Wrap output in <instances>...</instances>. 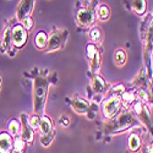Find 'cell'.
I'll list each match as a JSON object with an SVG mask.
<instances>
[{
    "label": "cell",
    "mask_w": 153,
    "mask_h": 153,
    "mask_svg": "<svg viewBox=\"0 0 153 153\" xmlns=\"http://www.w3.org/2000/svg\"><path fill=\"white\" fill-rule=\"evenodd\" d=\"M47 94H48V81L47 79L39 76V77L34 80V93H33V109L37 115L43 113L44 110Z\"/></svg>",
    "instance_id": "obj_1"
},
{
    "label": "cell",
    "mask_w": 153,
    "mask_h": 153,
    "mask_svg": "<svg viewBox=\"0 0 153 153\" xmlns=\"http://www.w3.org/2000/svg\"><path fill=\"white\" fill-rule=\"evenodd\" d=\"M120 107H121V97L119 94H111L103 102L102 110H103V114L107 119H111L119 113Z\"/></svg>",
    "instance_id": "obj_2"
},
{
    "label": "cell",
    "mask_w": 153,
    "mask_h": 153,
    "mask_svg": "<svg viewBox=\"0 0 153 153\" xmlns=\"http://www.w3.org/2000/svg\"><path fill=\"white\" fill-rule=\"evenodd\" d=\"M27 31L25 30L21 25H15L14 27L11 28V39H12V44L16 48H22L27 42Z\"/></svg>",
    "instance_id": "obj_3"
},
{
    "label": "cell",
    "mask_w": 153,
    "mask_h": 153,
    "mask_svg": "<svg viewBox=\"0 0 153 153\" xmlns=\"http://www.w3.org/2000/svg\"><path fill=\"white\" fill-rule=\"evenodd\" d=\"M66 38V32L65 31H55L48 38V52H56V50L61 49L64 42Z\"/></svg>",
    "instance_id": "obj_4"
},
{
    "label": "cell",
    "mask_w": 153,
    "mask_h": 153,
    "mask_svg": "<svg viewBox=\"0 0 153 153\" xmlns=\"http://www.w3.org/2000/svg\"><path fill=\"white\" fill-rule=\"evenodd\" d=\"M132 123V117L130 113H124V114H120L118 117V119L114 120L109 126L111 131L117 132V131H123L125 130L127 126H130V124Z\"/></svg>",
    "instance_id": "obj_5"
},
{
    "label": "cell",
    "mask_w": 153,
    "mask_h": 153,
    "mask_svg": "<svg viewBox=\"0 0 153 153\" xmlns=\"http://www.w3.org/2000/svg\"><path fill=\"white\" fill-rule=\"evenodd\" d=\"M33 7H34L33 0H23V1H20L19 6H17V20L21 22L25 19L31 17Z\"/></svg>",
    "instance_id": "obj_6"
},
{
    "label": "cell",
    "mask_w": 153,
    "mask_h": 153,
    "mask_svg": "<svg viewBox=\"0 0 153 153\" xmlns=\"http://www.w3.org/2000/svg\"><path fill=\"white\" fill-rule=\"evenodd\" d=\"M76 17H77V22L80 25H82V26H92V25L94 23V12L91 10V9H80L77 11V15H76Z\"/></svg>",
    "instance_id": "obj_7"
},
{
    "label": "cell",
    "mask_w": 153,
    "mask_h": 153,
    "mask_svg": "<svg viewBox=\"0 0 153 153\" xmlns=\"http://www.w3.org/2000/svg\"><path fill=\"white\" fill-rule=\"evenodd\" d=\"M86 50H87V58L91 60V68H92L93 72H97V69H99V53H98V49L93 43H91V44H87Z\"/></svg>",
    "instance_id": "obj_8"
},
{
    "label": "cell",
    "mask_w": 153,
    "mask_h": 153,
    "mask_svg": "<svg viewBox=\"0 0 153 153\" xmlns=\"http://www.w3.org/2000/svg\"><path fill=\"white\" fill-rule=\"evenodd\" d=\"M22 118H23V121L21 123V125H22V131H21V138L26 143H32L33 142V138H34V132H33V129L30 126V124H28V121L26 120V115H22Z\"/></svg>",
    "instance_id": "obj_9"
},
{
    "label": "cell",
    "mask_w": 153,
    "mask_h": 153,
    "mask_svg": "<svg viewBox=\"0 0 153 153\" xmlns=\"http://www.w3.org/2000/svg\"><path fill=\"white\" fill-rule=\"evenodd\" d=\"M12 143L14 138L9 132L0 134V153H12Z\"/></svg>",
    "instance_id": "obj_10"
},
{
    "label": "cell",
    "mask_w": 153,
    "mask_h": 153,
    "mask_svg": "<svg viewBox=\"0 0 153 153\" xmlns=\"http://www.w3.org/2000/svg\"><path fill=\"white\" fill-rule=\"evenodd\" d=\"M11 44H12V39H11V28L7 27L1 37V41H0V52L3 54L7 53L11 49Z\"/></svg>",
    "instance_id": "obj_11"
},
{
    "label": "cell",
    "mask_w": 153,
    "mask_h": 153,
    "mask_svg": "<svg viewBox=\"0 0 153 153\" xmlns=\"http://www.w3.org/2000/svg\"><path fill=\"white\" fill-rule=\"evenodd\" d=\"M71 104H72L74 110L77 111V113H80V114H85V113L88 111V109H90V103H88L86 99L81 98V97H76V98L72 100Z\"/></svg>",
    "instance_id": "obj_12"
},
{
    "label": "cell",
    "mask_w": 153,
    "mask_h": 153,
    "mask_svg": "<svg viewBox=\"0 0 153 153\" xmlns=\"http://www.w3.org/2000/svg\"><path fill=\"white\" fill-rule=\"evenodd\" d=\"M39 132L42 136H47L53 134V123L49 117L44 115L41 118V125H39Z\"/></svg>",
    "instance_id": "obj_13"
},
{
    "label": "cell",
    "mask_w": 153,
    "mask_h": 153,
    "mask_svg": "<svg viewBox=\"0 0 153 153\" xmlns=\"http://www.w3.org/2000/svg\"><path fill=\"white\" fill-rule=\"evenodd\" d=\"M7 130L11 137H17L22 131L21 121H19L17 119H11L7 124Z\"/></svg>",
    "instance_id": "obj_14"
},
{
    "label": "cell",
    "mask_w": 153,
    "mask_h": 153,
    "mask_svg": "<svg viewBox=\"0 0 153 153\" xmlns=\"http://www.w3.org/2000/svg\"><path fill=\"white\" fill-rule=\"evenodd\" d=\"M91 86H92V88H93V91L97 92V93L104 92V91H105V88H107V83H105V81L102 79L99 75L94 76V77L92 79V81H91Z\"/></svg>",
    "instance_id": "obj_15"
},
{
    "label": "cell",
    "mask_w": 153,
    "mask_h": 153,
    "mask_svg": "<svg viewBox=\"0 0 153 153\" xmlns=\"http://www.w3.org/2000/svg\"><path fill=\"white\" fill-rule=\"evenodd\" d=\"M34 44L37 48H39V49H43L48 45V34L43 31L41 32H38L36 38H34Z\"/></svg>",
    "instance_id": "obj_16"
},
{
    "label": "cell",
    "mask_w": 153,
    "mask_h": 153,
    "mask_svg": "<svg viewBox=\"0 0 153 153\" xmlns=\"http://www.w3.org/2000/svg\"><path fill=\"white\" fill-rule=\"evenodd\" d=\"M25 147H26V142H25L20 136L14 138V143H12V152H15V153H23Z\"/></svg>",
    "instance_id": "obj_17"
},
{
    "label": "cell",
    "mask_w": 153,
    "mask_h": 153,
    "mask_svg": "<svg viewBox=\"0 0 153 153\" xmlns=\"http://www.w3.org/2000/svg\"><path fill=\"white\" fill-rule=\"evenodd\" d=\"M97 16L102 20V21H105L109 19L110 16V10L107 5H99L97 9Z\"/></svg>",
    "instance_id": "obj_18"
},
{
    "label": "cell",
    "mask_w": 153,
    "mask_h": 153,
    "mask_svg": "<svg viewBox=\"0 0 153 153\" xmlns=\"http://www.w3.org/2000/svg\"><path fill=\"white\" fill-rule=\"evenodd\" d=\"M141 146V140H140V136L136 134L130 135L129 137V148L131 151H137Z\"/></svg>",
    "instance_id": "obj_19"
},
{
    "label": "cell",
    "mask_w": 153,
    "mask_h": 153,
    "mask_svg": "<svg viewBox=\"0 0 153 153\" xmlns=\"http://www.w3.org/2000/svg\"><path fill=\"white\" fill-rule=\"evenodd\" d=\"M131 6L134 11L138 15H142L146 10V1L143 0H136V1H131Z\"/></svg>",
    "instance_id": "obj_20"
},
{
    "label": "cell",
    "mask_w": 153,
    "mask_h": 153,
    "mask_svg": "<svg viewBox=\"0 0 153 153\" xmlns=\"http://www.w3.org/2000/svg\"><path fill=\"white\" fill-rule=\"evenodd\" d=\"M114 60H115L117 65H124L125 60H126V53L124 52L123 49H117L115 50V54H114Z\"/></svg>",
    "instance_id": "obj_21"
},
{
    "label": "cell",
    "mask_w": 153,
    "mask_h": 153,
    "mask_svg": "<svg viewBox=\"0 0 153 153\" xmlns=\"http://www.w3.org/2000/svg\"><path fill=\"white\" fill-rule=\"evenodd\" d=\"M102 37V30L99 27H93L90 32V39L92 42H98Z\"/></svg>",
    "instance_id": "obj_22"
},
{
    "label": "cell",
    "mask_w": 153,
    "mask_h": 153,
    "mask_svg": "<svg viewBox=\"0 0 153 153\" xmlns=\"http://www.w3.org/2000/svg\"><path fill=\"white\" fill-rule=\"evenodd\" d=\"M121 100H124L125 103L129 105V104H131L132 102L135 100V93L132 92V91H127V92H124L123 93V97H121Z\"/></svg>",
    "instance_id": "obj_23"
},
{
    "label": "cell",
    "mask_w": 153,
    "mask_h": 153,
    "mask_svg": "<svg viewBox=\"0 0 153 153\" xmlns=\"http://www.w3.org/2000/svg\"><path fill=\"white\" fill-rule=\"evenodd\" d=\"M28 124H30V126L32 127L33 130L39 129V125H41V118H39V115L34 114L33 117H31V119L28 120Z\"/></svg>",
    "instance_id": "obj_24"
},
{
    "label": "cell",
    "mask_w": 153,
    "mask_h": 153,
    "mask_svg": "<svg viewBox=\"0 0 153 153\" xmlns=\"http://www.w3.org/2000/svg\"><path fill=\"white\" fill-rule=\"evenodd\" d=\"M21 26L26 31H30L33 27V20H32V17H27V19H25L23 21H21Z\"/></svg>",
    "instance_id": "obj_25"
},
{
    "label": "cell",
    "mask_w": 153,
    "mask_h": 153,
    "mask_svg": "<svg viewBox=\"0 0 153 153\" xmlns=\"http://www.w3.org/2000/svg\"><path fill=\"white\" fill-rule=\"evenodd\" d=\"M135 96L138 98V100L141 102V103H145V102H147V100H148V94H147V93H146V91H143V90L137 91Z\"/></svg>",
    "instance_id": "obj_26"
},
{
    "label": "cell",
    "mask_w": 153,
    "mask_h": 153,
    "mask_svg": "<svg viewBox=\"0 0 153 153\" xmlns=\"http://www.w3.org/2000/svg\"><path fill=\"white\" fill-rule=\"evenodd\" d=\"M52 140H53V134L47 135V136H42L41 137V143H42V146L48 147L50 143H52Z\"/></svg>",
    "instance_id": "obj_27"
},
{
    "label": "cell",
    "mask_w": 153,
    "mask_h": 153,
    "mask_svg": "<svg viewBox=\"0 0 153 153\" xmlns=\"http://www.w3.org/2000/svg\"><path fill=\"white\" fill-rule=\"evenodd\" d=\"M145 108H143V103H141V102H136V103L134 104V111L137 114V115H141V114L143 113Z\"/></svg>",
    "instance_id": "obj_28"
},
{
    "label": "cell",
    "mask_w": 153,
    "mask_h": 153,
    "mask_svg": "<svg viewBox=\"0 0 153 153\" xmlns=\"http://www.w3.org/2000/svg\"><path fill=\"white\" fill-rule=\"evenodd\" d=\"M125 91V88H124V86L123 85H118V86H115L113 88V92H114V94H118L119 92H124Z\"/></svg>",
    "instance_id": "obj_29"
},
{
    "label": "cell",
    "mask_w": 153,
    "mask_h": 153,
    "mask_svg": "<svg viewBox=\"0 0 153 153\" xmlns=\"http://www.w3.org/2000/svg\"><path fill=\"white\" fill-rule=\"evenodd\" d=\"M149 153H153V142L149 145V151H148Z\"/></svg>",
    "instance_id": "obj_30"
},
{
    "label": "cell",
    "mask_w": 153,
    "mask_h": 153,
    "mask_svg": "<svg viewBox=\"0 0 153 153\" xmlns=\"http://www.w3.org/2000/svg\"><path fill=\"white\" fill-rule=\"evenodd\" d=\"M12 153H15V152H12Z\"/></svg>",
    "instance_id": "obj_31"
}]
</instances>
